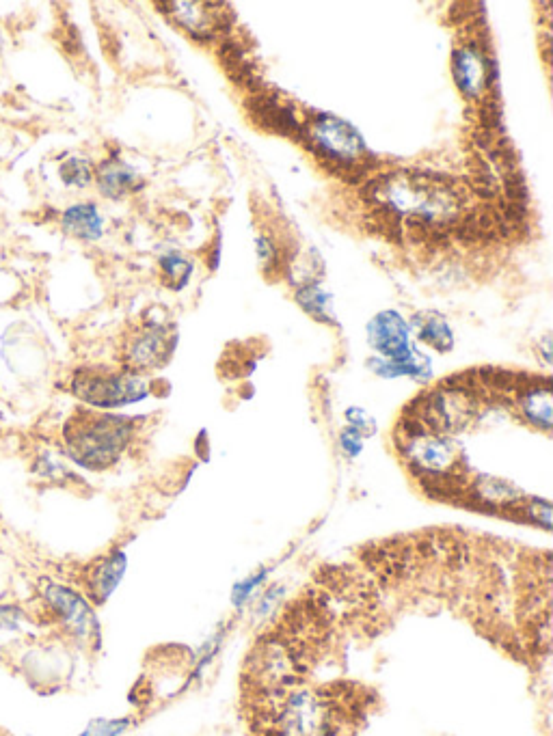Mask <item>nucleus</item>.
<instances>
[{
    "label": "nucleus",
    "mask_w": 553,
    "mask_h": 736,
    "mask_svg": "<svg viewBox=\"0 0 553 736\" xmlns=\"http://www.w3.org/2000/svg\"><path fill=\"white\" fill-rule=\"evenodd\" d=\"M335 730V706L325 693L294 689L277 700L275 736H333Z\"/></svg>",
    "instance_id": "nucleus-4"
},
{
    "label": "nucleus",
    "mask_w": 553,
    "mask_h": 736,
    "mask_svg": "<svg viewBox=\"0 0 553 736\" xmlns=\"http://www.w3.org/2000/svg\"><path fill=\"white\" fill-rule=\"evenodd\" d=\"M301 136H307L309 147L333 165H353L368 152L361 134L353 126L327 113H318L309 119Z\"/></svg>",
    "instance_id": "nucleus-6"
},
{
    "label": "nucleus",
    "mask_w": 553,
    "mask_h": 736,
    "mask_svg": "<svg viewBox=\"0 0 553 736\" xmlns=\"http://www.w3.org/2000/svg\"><path fill=\"white\" fill-rule=\"evenodd\" d=\"M93 180L98 184V190L106 197L119 201L143 186V180L139 173L134 171L128 162H124L117 156H111L102 160L98 167H93Z\"/></svg>",
    "instance_id": "nucleus-12"
},
{
    "label": "nucleus",
    "mask_w": 553,
    "mask_h": 736,
    "mask_svg": "<svg viewBox=\"0 0 553 736\" xmlns=\"http://www.w3.org/2000/svg\"><path fill=\"white\" fill-rule=\"evenodd\" d=\"M523 510L528 514V519L543 525L545 529L551 527V503L543 501V499H530L523 503Z\"/></svg>",
    "instance_id": "nucleus-26"
},
{
    "label": "nucleus",
    "mask_w": 553,
    "mask_h": 736,
    "mask_svg": "<svg viewBox=\"0 0 553 736\" xmlns=\"http://www.w3.org/2000/svg\"><path fill=\"white\" fill-rule=\"evenodd\" d=\"M340 447H342L344 456H348V458H357V456L363 452V439H361V436H359L355 430L344 428V430L340 432Z\"/></svg>",
    "instance_id": "nucleus-27"
},
{
    "label": "nucleus",
    "mask_w": 553,
    "mask_h": 736,
    "mask_svg": "<svg viewBox=\"0 0 553 736\" xmlns=\"http://www.w3.org/2000/svg\"><path fill=\"white\" fill-rule=\"evenodd\" d=\"M413 426L415 428H409L402 441V456L411 462L415 471L424 475L443 477L445 473H450L458 462L454 443L445 439L443 434L422 430L415 421Z\"/></svg>",
    "instance_id": "nucleus-9"
},
{
    "label": "nucleus",
    "mask_w": 553,
    "mask_h": 736,
    "mask_svg": "<svg viewBox=\"0 0 553 736\" xmlns=\"http://www.w3.org/2000/svg\"><path fill=\"white\" fill-rule=\"evenodd\" d=\"M59 177L70 188H87L93 182V165L85 158H70L59 167Z\"/></svg>",
    "instance_id": "nucleus-20"
},
{
    "label": "nucleus",
    "mask_w": 553,
    "mask_h": 736,
    "mask_svg": "<svg viewBox=\"0 0 553 736\" xmlns=\"http://www.w3.org/2000/svg\"><path fill=\"white\" fill-rule=\"evenodd\" d=\"M175 344H178V335L171 326L145 322L124 342L121 361L126 370L134 374L160 370L173 357Z\"/></svg>",
    "instance_id": "nucleus-8"
},
{
    "label": "nucleus",
    "mask_w": 553,
    "mask_h": 736,
    "mask_svg": "<svg viewBox=\"0 0 553 736\" xmlns=\"http://www.w3.org/2000/svg\"><path fill=\"white\" fill-rule=\"evenodd\" d=\"M368 195L398 218H407L415 227L441 231L461 221L465 197L450 177L439 173L402 169L370 182Z\"/></svg>",
    "instance_id": "nucleus-1"
},
{
    "label": "nucleus",
    "mask_w": 553,
    "mask_h": 736,
    "mask_svg": "<svg viewBox=\"0 0 553 736\" xmlns=\"http://www.w3.org/2000/svg\"><path fill=\"white\" fill-rule=\"evenodd\" d=\"M296 303L301 305L305 313H309L314 320L322 324H337L335 311H333V296L322 288L318 281H307L294 292Z\"/></svg>",
    "instance_id": "nucleus-17"
},
{
    "label": "nucleus",
    "mask_w": 553,
    "mask_h": 736,
    "mask_svg": "<svg viewBox=\"0 0 553 736\" xmlns=\"http://www.w3.org/2000/svg\"><path fill=\"white\" fill-rule=\"evenodd\" d=\"M61 227L67 236L93 242L102 238L104 221L96 203H76L61 214Z\"/></svg>",
    "instance_id": "nucleus-14"
},
{
    "label": "nucleus",
    "mask_w": 553,
    "mask_h": 736,
    "mask_svg": "<svg viewBox=\"0 0 553 736\" xmlns=\"http://www.w3.org/2000/svg\"><path fill=\"white\" fill-rule=\"evenodd\" d=\"M255 247H258V260H260L264 272H271V270H275V266L281 264L279 247H277V242L271 236L262 234V236L255 238Z\"/></svg>",
    "instance_id": "nucleus-24"
},
{
    "label": "nucleus",
    "mask_w": 553,
    "mask_h": 736,
    "mask_svg": "<svg viewBox=\"0 0 553 736\" xmlns=\"http://www.w3.org/2000/svg\"><path fill=\"white\" fill-rule=\"evenodd\" d=\"M193 277V262H188L180 253H169L160 257V281H163L169 290L180 292L186 288V283Z\"/></svg>",
    "instance_id": "nucleus-19"
},
{
    "label": "nucleus",
    "mask_w": 553,
    "mask_h": 736,
    "mask_svg": "<svg viewBox=\"0 0 553 736\" xmlns=\"http://www.w3.org/2000/svg\"><path fill=\"white\" fill-rule=\"evenodd\" d=\"M519 411L523 415L525 421L538 430L549 432L551 430V421H553V404H551V387L545 380L543 385H528L523 387L519 398Z\"/></svg>",
    "instance_id": "nucleus-15"
},
{
    "label": "nucleus",
    "mask_w": 553,
    "mask_h": 736,
    "mask_svg": "<svg viewBox=\"0 0 553 736\" xmlns=\"http://www.w3.org/2000/svg\"><path fill=\"white\" fill-rule=\"evenodd\" d=\"M266 577H268V570H264V568H262L260 572H253L251 577L242 579V581L236 585V588H234V594H232L234 605H236V607H242V605H245V603L249 601L251 596L258 594V590L262 588V583L266 581Z\"/></svg>",
    "instance_id": "nucleus-23"
},
{
    "label": "nucleus",
    "mask_w": 553,
    "mask_h": 736,
    "mask_svg": "<svg viewBox=\"0 0 553 736\" xmlns=\"http://www.w3.org/2000/svg\"><path fill=\"white\" fill-rule=\"evenodd\" d=\"M132 726V719H93L78 736H119Z\"/></svg>",
    "instance_id": "nucleus-22"
},
{
    "label": "nucleus",
    "mask_w": 553,
    "mask_h": 736,
    "mask_svg": "<svg viewBox=\"0 0 553 736\" xmlns=\"http://www.w3.org/2000/svg\"><path fill=\"white\" fill-rule=\"evenodd\" d=\"M42 596L48 611L74 639L83 644L100 642V624L96 611H93L91 603L83 594L61 583L44 581Z\"/></svg>",
    "instance_id": "nucleus-7"
},
{
    "label": "nucleus",
    "mask_w": 553,
    "mask_h": 736,
    "mask_svg": "<svg viewBox=\"0 0 553 736\" xmlns=\"http://www.w3.org/2000/svg\"><path fill=\"white\" fill-rule=\"evenodd\" d=\"M70 391L80 402L106 411V408H121L145 400L150 387L141 374H134L126 367H121V370L80 367L72 374Z\"/></svg>",
    "instance_id": "nucleus-3"
},
{
    "label": "nucleus",
    "mask_w": 553,
    "mask_h": 736,
    "mask_svg": "<svg viewBox=\"0 0 553 736\" xmlns=\"http://www.w3.org/2000/svg\"><path fill=\"white\" fill-rule=\"evenodd\" d=\"M137 421L93 408H76L63 424L65 452L78 467L106 471L130 447Z\"/></svg>",
    "instance_id": "nucleus-2"
},
{
    "label": "nucleus",
    "mask_w": 553,
    "mask_h": 736,
    "mask_svg": "<svg viewBox=\"0 0 553 736\" xmlns=\"http://www.w3.org/2000/svg\"><path fill=\"white\" fill-rule=\"evenodd\" d=\"M126 564V553L117 549L98 557V560H93L87 566L83 575V588L91 603L102 605L109 601V596L115 592L121 579H124Z\"/></svg>",
    "instance_id": "nucleus-11"
},
{
    "label": "nucleus",
    "mask_w": 553,
    "mask_h": 736,
    "mask_svg": "<svg viewBox=\"0 0 553 736\" xmlns=\"http://www.w3.org/2000/svg\"><path fill=\"white\" fill-rule=\"evenodd\" d=\"M368 342L381 359L407 365L417 383L433 378V363L411 342V326L396 311H381L368 324Z\"/></svg>",
    "instance_id": "nucleus-5"
},
{
    "label": "nucleus",
    "mask_w": 553,
    "mask_h": 736,
    "mask_svg": "<svg viewBox=\"0 0 553 736\" xmlns=\"http://www.w3.org/2000/svg\"><path fill=\"white\" fill-rule=\"evenodd\" d=\"M474 495L482 503L495 508H517L523 499L521 490L510 486L508 482L497 480V477H478V482L474 484Z\"/></svg>",
    "instance_id": "nucleus-18"
},
{
    "label": "nucleus",
    "mask_w": 553,
    "mask_h": 736,
    "mask_svg": "<svg viewBox=\"0 0 553 736\" xmlns=\"http://www.w3.org/2000/svg\"><path fill=\"white\" fill-rule=\"evenodd\" d=\"M169 9L171 18L178 22L186 33H191L197 39H210L214 33L223 29L225 11H212L214 5L206 3H167L158 5Z\"/></svg>",
    "instance_id": "nucleus-13"
},
{
    "label": "nucleus",
    "mask_w": 553,
    "mask_h": 736,
    "mask_svg": "<svg viewBox=\"0 0 553 736\" xmlns=\"http://www.w3.org/2000/svg\"><path fill=\"white\" fill-rule=\"evenodd\" d=\"M413 329L420 342L435 348L437 352H450L454 348V333L448 320L435 311H422L413 316Z\"/></svg>",
    "instance_id": "nucleus-16"
},
{
    "label": "nucleus",
    "mask_w": 553,
    "mask_h": 736,
    "mask_svg": "<svg viewBox=\"0 0 553 736\" xmlns=\"http://www.w3.org/2000/svg\"><path fill=\"white\" fill-rule=\"evenodd\" d=\"M344 417H346V424H348L346 428L355 430L361 436V439H368V436H374L376 434V421L366 411V408L350 406V408H346Z\"/></svg>",
    "instance_id": "nucleus-21"
},
{
    "label": "nucleus",
    "mask_w": 553,
    "mask_h": 736,
    "mask_svg": "<svg viewBox=\"0 0 553 736\" xmlns=\"http://www.w3.org/2000/svg\"><path fill=\"white\" fill-rule=\"evenodd\" d=\"M452 76L465 100H480L495 85L497 65L489 57L487 48L469 42L452 52Z\"/></svg>",
    "instance_id": "nucleus-10"
},
{
    "label": "nucleus",
    "mask_w": 553,
    "mask_h": 736,
    "mask_svg": "<svg viewBox=\"0 0 553 736\" xmlns=\"http://www.w3.org/2000/svg\"><path fill=\"white\" fill-rule=\"evenodd\" d=\"M33 471L37 475L46 477V480H52V482H61V480H67V477H72V473H67V469L63 465H59V462L55 458L50 456H42L37 462Z\"/></svg>",
    "instance_id": "nucleus-25"
}]
</instances>
